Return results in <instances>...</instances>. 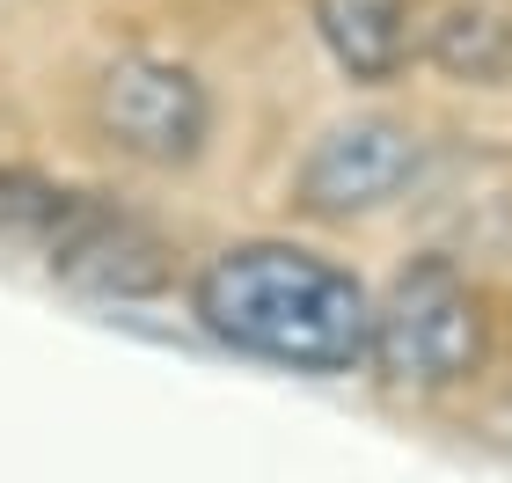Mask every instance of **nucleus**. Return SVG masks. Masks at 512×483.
I'll return each instance as SVG.
<instances>
[{
  "label": "nucleus",
  "instance_id": "7",
  "mask_svg": "<svg viewBox=\"0 0 512 483\" xmlns=\"http://www.w3.org/2000/svg\"><path fill=\"white\" fill-rule=\"evenodd\" d=\"M432 66L454 81H512V15L498 8H447L432 22Z\"/></svg>",
  "mask_w": 512,
  "mask_h": 483
},
{
  "label": "nucleus",
  "instance_id": "3",
  "mask_svg": "<svg viewBox=\"0 0 512 483\" xmlns=\"http://www.w3.org/2000/svg\"><path fill=\"white\" fill-rule=\"evenodd\" d=\"M96 125L118 140L132 161H154V169H176L205 147V125H213V103H205V81L176 59H147L132 52L96 81Z\"/></svg>",
  "mask_w": 512,
  "mask_h": 483
},
{
  "label": "nucleus",
  "instance_id": "5",
  "mask_svg": "<svg viewBox=\"0 0 512 483\" xmlns=\"http://www.w3.org/2000/svg\"><path fill=\"white\" fill-rule=\"evenodd\" d=\"M410 176H417V132L395 118H352L300 161V205L330 220L374 213L410 191Z\"/></svg>",
  "mask_w": 512,
  "mask_h": 483
},
{
  "label": "nucleus",
  "instance_id": "6",
  "mask_svg": "<svg viewBox=\"0 0 512 483\" xmlns=\"http://www.w3.org/2000/svg\"><path fill=\"white\" fill-rule=\"evenodd\" d=\"M315 37L352 81H395L410 59L403 0H315Z\"/></svg>",
  "mask_w": 512,
  "mask_h": 483
},
{
  "label": "nucleus",
  "instance_id": "2",
  "mask_svg": "<svg viewBox=\"0 0 512 483\" xmlns=\"http://www.w3.org/2000/svg\"><path fill=\"white\" fill-rule=\"evenodd\" d=\"M374 366L403 388H454L483 366V301L447 257L395 271L374 308Z\"/></svg>",
  "mask_w": 512,
  "mask_h": 483
},
{
  "label": "nucleus",
  "instance_id": "1",
  "mask_svg": "<svg viewBox=\"0 0 512 483\" xmlns=\"http://www.w3.org/2000/svg\"><path fill=\"white\" fill-rule=\"evenodd\" d=\"M198 322L249 359L300 366V374H352L374 359V301L344 264L293 242H242L205 264Z\"/></svg>",
  "mask_w": 512,
  "mask_h": 483
},
{
  "label": "nucleus",
  "instance_id": "8",
  "mask_svg": "<svg viewBox=\"0 0 512 483\" xmlns=\"http://www.w3.org/2000/svg\"><path fill=\"white\" fill-rule=\"evenodd\" d=\"M74 213V191H59V183H44L30 169H0V242H44L66 227Z\"/></svg>",
  "mask_w": 512,
  "mask_h": 483
},
{
  "label": "nucleus",
  "instance_id": "4",
  "mask_svg": "<svg viewBox=\"0 0 512 483\" xmlns=\"http://www.w3.org/2000/svg\"><path fill=\"white\" fill-rule=\"evenodd\" d=\"M44 257L74 293H96V301H139V293L169 286V242L103 198H74V213Z\"/></svg>",
  "mask_w": 512,
  "mask_h": 483
}]
</instances>
